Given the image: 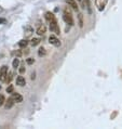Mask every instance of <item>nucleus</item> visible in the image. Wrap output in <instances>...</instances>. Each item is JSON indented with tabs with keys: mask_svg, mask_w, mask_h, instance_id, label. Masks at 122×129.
<instances>
[{
	"mask_svg": "<svg viewBox=\"0 0 122 129\" xmlns=\"http://www.w3.org/2000/svg\"><path fill=\"white\" fill-rule=\"evenodd\" d=\"M27 45H28V41H27L26 39H22L21 41L19 42V46H20L21 48H25Z\"/></svg>",
	"mask_w": 122,
	"mask_h": 129,
	"instance_id": "2eb2a0df",
	"label": "nucleus"
},
{
	"mask_svg": "<svg viewBox=\"0 0 122 129\" xmlns=\"http://www.w3.org/2000/svg\"><path fill=\"white\" fill-rule=\"evenodd\" d=\"M12 99H13V100H14V102H16V103H21L22 101H23V97L21 96V94L20 93H13V92H12Z\"/></svg>",
	"mask_w": 122,
	"mask_h": 129,
	"instance_id": "423d86ee",
	"label": "nucleus"
},
{
	"mask_svg": "<svg viewBox=\"0 0 122 129\" xmlns=\"http://www.w3.org/2000/svg\"><path fill=\"white\" fill-rule=\"evenodd\" d=\"M78 23H79V27H83V14L79 13L78 14Z\"/></svg>",
	"mask_w": 122,
	"mask_h": 129,
	"instance_id": "ddd939ff",
	"label": "nucleus"
},
{
	"mask_svg": "<svg viewBox=\"0 0 122 129\" xmlns=\"http://www.w3.org/2000/svg\"><path fill=\"white\" fill-rule=\"evenodd\" d=\"M14 103H15L14 100H13V99H12V97H11V98L8 99V101H5V108H7V110H8V108H11L12 106L14 105Z\"/></svg>",
	"mask_w": 122,
	"mask_h": 129,
	"instance_id": "0eeeda50",
	"label": "nucleus"
},
{
	"mask_svg": "<svg viewBox=\"0 0 122 129\" xmlns=\"http://www.w3.org/2000/svg\"><path fill=\"white\" fill-rule=\"evenodd\" d=\"M49 42L51 43V45L55 46V47H59V46H61V41H59L55 36H51V37L49 38Z\"/></svg>",
	"mask_w": 122,
	"mask_h": 129,
	"instance_id": "39448f33",
	"label": "nucleus"
},
{
	"mask_svg": "<svg viewBox=\"0 0 122 129\" xmlns=\"http://www.w3.org/2000/svg\"><path fill=\"white\" fill-rule=\"evenodd\" d=\"M30 78H31V79H33V80L36 78V73H35V72H34V73L31 74V77H30Z\"/></svg>",
	"mask_w": 122,
	"mask_h": 129,
	"instance_id": "b1692460",
	"label": "nucleus"
},
{
	"mask_svg": "<svg viewBox=\"0 0 122 129\" xmlns=\"http://www.w3.org/2000/svg\"><path fill=\"white\" fill-rule=\"evenodd\" d=\"M45 32H47V27H45L44 25L39 26V27H38V29H37V34H38V35H40V36L44 35Z\"/></svg>",
	"mask_w": 122,
	"mask_h": 129,
	"instance_id": "9d476101",
	"label": "nucleus"
},
{
	"mask_svg": "<svg viewBox=\"0 0 122 129\" xmlns=\"http://www.w3.org/2000/svg\"><path fill=\"white\" fill-rule=\"evenodd\" d=\"M7 73H8V67L5 65H3L0 70V80L1 81H5V78H7Z\"/></svg>",
	"mask_w": 122,
	"mask_h": 129,
	"instance_id": "20e7f679",
	"label": "nucleus"
},
{
	"mask_svg": "<svg viewBox=\"0 0 122 129\" xmlns=\"http://www.w3.org/2000/svg\"><path fill=\"white\" fill-rule=\"evenodd\" d=\"M13 90H14V87H13L12 85H10L9 87L7 88V92H8V93H12V92H13Z\"/></svg>",
	"mask_w": 122,
	"mask_h": 129,
	"instance_id": "6ab92c4d",
	"label": "nucleus"
},
{
	"mask_svg": "<svg viewBox=\"0 0 122 129\" xmlns=\"http://www.w3.org/2000/svg\"><path fill=\"white\" fill-rule=\"evenodd\" d=\"M45 54H47V51H45V49L44 48H40L39 50H38V55L39 56H44Z\"/></svg>",
	"mask_w": 122,
	"mask_h": 129,
	"instance_id": "dca6fc26",
	"label": "nucleus"
},
{
	"mask_svg": "<svg viewBox=\"0 0 122 129\" xmlns=\"http://www.w3.org/2000/svg\"><path fill=\"white\" fill-rule=\"evenodd\" d=\"M66 3H67L68 5H70L75 11H78V5H77V2H76L75 0H66Z\"/></svg>",
	"mask_w": 122,
	"mask_h": 129,
	"instance_id": "6e6552de",
	"label": "nucleus"
},
{
	"mask_svg": "<svg viewBox=\"0 0 122 129\" xmlns=\"http://www.w3.org/2000/svg\"><path fill=\"white\" fill-rule=\"evenodd\" d=\"M44 17H45V20L47 21H53V20H55V16H54V14L52 13V12H47L45 13V15H44Z\"/></svg>",
	"mask_w": 122,
	"mask_h": 129,
	"instance_id": "9b49d317",
	"label": "nucleus"
},
{
	"mask_svg": "<svg viewBox=\"0 0 122 129\" xmlns=\"http://www.w3.org/2000/svg\"><path fill=\"white\" fill-rule=\"evenodd\" d=\"M19 65H20V60L19 59H14V60H13L12 66H13L14 68H16V67H19Z\"/></svg>",
	"mask_w": 122,
	"mask_h": 129,
	"instance_id": "f3484780",
	"label": "nucleus"
},
{
	"mask_svg": "<svg viewBox=\"0 0 122 129\" xmlns=\"http://www.w3.org/2000/svg\"><path fill=\"white\" fill-rule=\"evenodd\" d=\"M107 2H108V0H95V5H96L97 9H98L99 11H103V10L105 9Z\"/></svg>",
	"mask_w": 122,
	"mask_h": 129,
	"instance_id": "7ed1b4c3",
	"label": "nucleus"
},
{
	"mask_svg": "<svg viewBox=\"0 0 122 129\" xmlns=\"http://www.w3.org/2000/svg\"><path fill=\"white\" fill-rule=\"evenodd\" d=\"M3 11V9H2V7H0V13H1V12Z\"/></svg>",
	"mask_w": 122,
	"mask_h": 129,
	"instance_id": "393cba45",
	"label": "nucleus"
},
{
	"mask_svg": "<svg viewBox=\"0 0 122 129\" xmlns=\"http://www.w3.org/2000/svg\"><path fill=\"white\" fill-rule=\"evenodd\" d=\"M50 29H51V32L56 34V35H59L61 31H59V24H57L56 20L50 21Z\"/></svg>",
	"mask_w": 122,
	"mask_h": 129,
	"instance_id": "f03ea898",
	"label": "nucleus"
},
{
	"mask_svg": "<svg viewBox=\"0 0 122 129\" xmlns=\"http://www.w3.org/2000/svg\"><path fill=\"white\" fill-rule=\"evenodd\" d=\"M63 19L65 21V23H67L68 25H73V15L71 13L68 11V9H65L64 10V14H63Z\"/></svg>",
	"mask_w": 122,
	"mask_h": 129,
	"instance_id": "f257e3e1",
	"label": "nucleus"
},
{
	"mask_svg": "<svg viewBox=\"0 0 122 129\" xmlns=\"http://www.w3.org/2000/svg\"><path fill=\"white\" fill-rule=\"evenodd\" d=\"M24 72H25V67H21V68H20V73H21V74H23Z\"/></svg>",
	"mask_w": 122,
	"mask_h": 129,
	"instance_id": "5701e85b",
	"label": "nucleus"
},
{
	"mask_svg": "<svg viewBox=\"0 0 122 129\" xmlns=\"http://www.w3.org/2000/svg\"><path fill=\"white\" fill-rule=\"evenodd\" d=\"M15 55H16L17 58L22 56V51H21V50H16V51H15Z\"/></svg>",
	"mask_w": 122,
	"mask_h": 129,
	"instance_id": "aec40b11",
	"label": "nucleus"
},
{
	"mask_svg": "<svg viewBox=\"0 0 122 129\" xmlns=\"http://www.w3.org/2000/svg\"><path fill=\"white\" fill-rule=\"evenodd\" d=\"M7 22V20L3 19V17H0V24H5Z\"/></svg>",
	"mask_w": 122,
	"mask_h": 129,
	"instance_id": "4be33fe9",
	"label": "nucleus"
},
{
	"mask_svg": "<svg viewBox=\"0 0 122 129\" xmlns=\"http://www.w3.org/2000/svg\"><path fill=\"white\" fill-rule=\"evenodd\" d=\"M33 33H34V29L30 27V26H27V27L25 28V36L26 37H30Z\"/></svg>",
	"mask_w": 122,
	"mask_h": 129,
	"instance_id": "f8f14e48",
	"label": "nucleus"
},
{
	"mask_svg": "<svg viewBox=\"0 0 122 129\" xmlns=\"http://www.w3.org/2000/svg\"><path fill=\"white\" fill-rule=\"evenodd\" d=\"M39 43H40V39H39V38H34V39H31V41H30V45L33 46V47L39 45Z\"/></svg>",
	"mask_w": 122,
	"mask_h": 129,
	"instance_id": "4468645a",
	"label": "nucleus"
},
{
	"mask_svg": "<svg viewBox=\"0 0 122 129\" xmlns=\"http://www.w3.org/2000/svg\"><path fill=\"white\" fill-rule=\"evenodd\" d=\"M16 85H19V86H21V87L25 86V85H26L25 78H24L23 76H17V78H16Z\"/></svg>",
	"mask_w": 122,
	"mask_h": 129,
	"instance_id": "1a4fd4ad",
	"label": "nucleus"
},
{
	"mask_svg": "<svg viewBox=\"0 0 122 129\" xmlns=\"http://www.w3.org/2000/svg\"><path fill=\"white\" fill-rule=\"evenodd\" d=\"M26 62H27V64L30 65V64H33L34 62H35V60H34V59H27V60H26Z\"/></svg>",
	"mask_w": 122,
	"mask_h": 129,
	"instance_id": "412c9836",
	"label": "nucleus"
},
{
	"mask_svg": "<svg viewBox=\"0 0 122 129\" xmlns=\"http://www.w3.org/2000/svg\"><path fill=\"white\" fill-rule=\"evenodd\" d=\"M5 96H2V94H0V106L5 104Z\"/></svg>",
	"mask_w": 122,
	"mask_h": 129,
	"instance_id": "a211bd4d",
	"label": "nucleus"
}]
</instances>
